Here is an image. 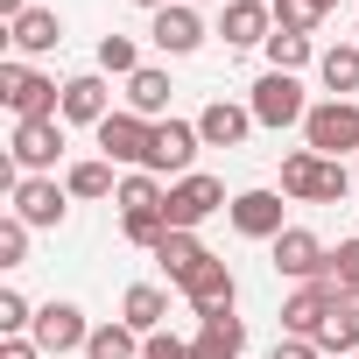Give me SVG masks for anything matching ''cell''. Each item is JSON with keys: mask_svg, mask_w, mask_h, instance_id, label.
I'll list each match as a JSON object with an SVG mask.
<instances>
[{"mask_svg": "<svg viewBox=\"0 0 359 359\" xmlns=\"http://www.w3.org/2000/svg\"><path fill=\"white\" fill-rule=\"evenodd\" d=\"M226 219H233L240 240H282V233H289V226H282V191H240V198L226 205Z\"/></svg>", "mask_w": 359, "mask_h": 359, "instance_id": "obj_10", "label": "cell"}, {"mask_svg": "<svg viewBox=\"0 0 359 359\" xmlns=\"http://www.w3.org/2000/svg\"><path fill=\"white\" fill-rule=\"evenodd\" d=\"M155 50H169V57H191L198 43H205V22H198V8H191V0H169V8L155 15Z\"/></svg>", "mask_w": 359, "mask_h": 359, "instance_id": "obj_16", "label": "cell"}, {"mask_svg": "<svg viewBox=\"0 0 359 359\" xmlns=\"http://www.w3.org/2000/svg\"><path fill=\"white\" fill-rule=\"evenodd\" d=\"M205 148L198 120H155V148H148V176H191V155Z\"/></svg>", "mask_w": 359, "mask_h": 359, "instance_id": "obj_8", "label": "cell"}, {"mask_svg": "<svg viewBox=\"0 0 359 359\" xmlns=\"http://www.w3.org/2000/svg\"><path fill=\"white\" fill-rule=\"evenodd\" d=\"M275 359H317V338H282Z\"/></svg>", "mask_w": 359, "mask_h": 359, "instance_id": "obj_38", "label": "cell"}, {"mask_svg": "<svg viewBox=\"0 0 359 359\" xmlns=\"http://www.w3.org/2000/svg\"><path fill=\"white\" fill-rule=\"evenodd\" d=\"M8 198H15V219L22 226H64V198L71 191L57 184V176H22Z\"/></svg>", "mask_w": 359, "mask_h": 359, "instance_id": "obj_12", "label": "cell"}, {"mask_svg": "<svg viewBox=\"0 0 359 359\" xmlns=\"http://www.w3.org/2000/svg\"><path fill=\"white\" fill-rule=\"evenodd\" d=\"M0 359H43L36 338H0Z\"/></svg>", "mask_w": 359, "mask_h": 359, "instance_id": "obj_37", "label": "cell"}, {"mask_svg": "<svg viewBox=\"0 0 359 359\" xmlns=\"http://www.w3.org/2000/svg\"><path fill=\"white\" fill-rule=\"evenodd\" d=\"M268 8H275V29H289V36H310V29L324 22L317 0H268Z\"/></svg>", "mask_w": 359, "mask_h": 359, "instance_id": "obj_33", "label": "cell"}, {"mask_svg": "<svg viewBox=\"0 0 359 359\" xmlns=\"http://www.w3.org/2000/svg\"><path fill=\"white\" fill-rule=\"evenodd\" d=\"M261 50H268V71H289V78H296V71L317 57V50H310V36H289V29H275Z\"/></svg>", "mask_w": 359, "mask_h": 359, "instance_id": "obj_27", "label": "cell"}, {"mask_svg": "<svg viewBox=\"0 0 359 359\" xmlns=\"http://www.w3.org/2000/svg\"><path fill=\"white\" fill-rule=\"evenodd\" d=\"M0 15H8V22H22V15H29V0H0Z\"/></svg>", "mask_w": 359, "mask_h": 359, "instance_id": "obj_40", "label": "cell"}, {"mask_svg": "<svg viewBox=\"0 0 359 359\" xmlns=\"http://www.w3.org/2000/svg\"><path fill=\"white\" fill-rule=\"evenodd\" d=\"M317 78L331 85V99H345V92H359V43H331V50L317 57Z\"/></svg>", "mask_w": 359, "mask_h": 359, "instance_id": "obj_24", "label": "cell"}, {"mask_svg": "<svg viewBox=\"0 0 359 359\" xmlns=\"http://www.w3.org/2000/svg\"><path fill=\"white\" fill-rule=\"evenodd\" d=\"M317 352H359V303L338 289L331 296V310H324V324H317Z\"/></svg>", "mask_w": 359, "mask_h": 359, "instance_id": "obj_21", "label": "cell"}, {"mask_svg": "<svg viewBox=\"0 0 359 359\" xmlns=\"http://www.w3.org/2000/svg\"><path fill=\"white\" fill-rule=\"evenodd\" d=\"M191 359H240V352H233V345H219V338H205V331H198V345H191Z\"/></svg>", "mask_w": 359, "mask_h": 359, "instance_id": "obj_39", "label": "cell"}, {"mask_svg": "<svg viewBox=\"0 0 359 359\" xmlns=\"http://www.w3.org/2000/svg\"><path fill=\"white\" fill-rule=\"evenodd\" d=\"M134 8H148V15H162V8H169V0H134Z\"/></svg>", "mask_w": 359, "mask_h": 359, "instance_id": "obj_41", "label": "cell"}, {"mask_svg": "<svg viewBox=\"0 0 359 359\" xmlns=\"http://www.w3.org/2000/svg\"><path fill=\"white\" fill-rule=\"evenodd\" d=\"M233 198H226V184H219V176H176V184H169V198H162V219H169V233H198L212 212H226Z\"/></svg>", "mask_w": 359, "mask_h": 359, "instance_id": "obj_3", "label": "cell"}, {"mask_svg": "<svg viewBox=\"0 0 359 359\" xmlns=\"http://www.w3.org/2000/svg\"><path fill=\"white\" fill-rule=\"evenodd\" d=\"M198 134H205V148H240V141L254 134V113L233 106V99H212V106L198 113Z\"/></svg>", "mask_w": 359, "mask_h": 359, "instance_id": "obj_18", "label": "cell"}, {"mask_svg": "<svg viewBox=\"0 0 359 359\" xmlns=\"http://www.w3.org/2000/svg\"><path fill=\"white\" fill-rule=\"evenodd\" d=\"M85 359H141V331H127V324H99V331L85 338Z\"/></svg>", "mask_w": 359, "mask_h": 359, "instance_id": "obj_26", "label": "cell"}, {"mask_svg": "<svg viewBox=\"0 0 359 359\" xmlns=\"http://www.w3.org/2000/svg\"><path fill=\"white\" fill-rule=\"evenodd\" d=\"M317 8H324V15H331V8H338V0H317Z\"/></svg>", "mask_w": 359, "mask_h": 359, "instance_id": "obj_42", "label": "cell"}, {"mask_svg": "<svg viewBox=\"0 0 359 359\" xmlns=\"http://www.w3.org/2000/svg\"><path fill=\"white\" fill-rule=\"evenodd\" d=\"M169 71H155V64H141L134 78H127V113H141V120H162L169 113Z\"/></svg>", "mask_w": 359, "mask_h": 359, "instance_id": "obj_22", "label": "cell"}, {"mask_svg": "<svg viewBox=\"0 0 359 359\" xmlns=\"http://www.w3.org/2000/svg\"><path fill=\"white\" fill-rule=\"evenodd\" d=\"M64 155V120H15V141H8V162L22 176H50Z\"/></svg>", "mask_w": 359, "mask_h": 359, "instance_id": "obj_7", "label": "cell"}, {"mask_svg": "<svg viewBox=\"0 0 359 359\" xmlns=\"http://www.w3.org/2000/svg\"><path fill=\"white\" fill-rule=\"evenodd\" d=\"M8 43H15L22 57H43V50H57V43H64V22H57V8H29L22 22H8Z\"/></svg>", "mask_w": 359, "mask_h": 359, "instance_id": "obj_19", "label": "cell"}, {"mask_svg": "<svg viewBox=\"0 0 359 359\" xmlns=\"http://www.w3.org/2000/svg\"><path fill=\"white\" fill-rule=\"evenodd\" d=\"M191 8H212V0H191Z\"/></svg>", "mask_w": 359, "mask_h": 359, "instance_id": "obj_43", "label": "cell"}, {"mask_svg": "<svg viewBox=\"0 0 359 359\" xmlns=\"http://www.w3.org/2000/svg\"><path fill=\"white\" fill-rule=\"evenodd\" d=\"M303 141L317 148V155H359V106L352 99H324V106H310V120H303Z\"/></svg>", "mask_w": 359, "mask_h": 359, "instance_id": "obj_4", "label": "cell"}, {"mask_svg": "<svg viewBox=\"0 0 359 359\" xmlns=\"http://www.w3.org/2000/svg\"><path fill=\"white\" fill-rule=\"evenodd\" d=\"M282 191L303 198V205H345L352 169L331 162V155H317V148H296V155H282Z\"/></svg>", "mask_w": 359, "mask_h": 359, "instance_id": "obj_1", "label": "cell"}, {"mask_svg": "<svg viewBox=\"0 0 359 359\" xmlns=\"http://www.w3.org/2000/svg\"><path fill=\"white\" fill-rule=\"evenodd\" d=\"M233 296H240V282H233V268H226L219 254H212V261H205V268L184 282V303H191L198 317H219V310H233Z\"/></svg>", "mask_w": 359, "mask_h": 359, "instance_id": "obj_15", "label": "cell"}, {"mask_svg": "<svg viewBox=\"0 0 359 359\" xmlns=\"http://www.w3.org/2000/svg\"><path fill=\"white\" fill-rule=\"evenodd\" d=\"M331 282H303L289 303H282V338H317V324H324V310H331Z\"/></svg>", "mask_w": 359, "mask_h": 359, "instance_id": "obj_17", "label": "cell"}, {"mask_svg": "<svg viewBox=\"0 0 359 359\" xmlns=\"http://www.w3.org/2000/svg\"><path fill=\"white\" fill-rule=\"evenodd\" d=\"M324 282H331V289H345V296H359V240H338V247H331Z\"/></svg>", "mask_w": 359, "mask_h": 359, "instance_id": "obj_31", "label": "cell"}, {"mask_svg": "<svg viewBox=\"0 0 359 359\" xmlns=\"http://www.w3.org/2000/svg\"><path fill=\"white\" fill-rule=\"evenodd\" d=\"M247 113H254V127H303V120H310V99H303V85H296L289 71H268V78L254 85Z\"/></svg>", "mask_w": 359, "mask_h": 359, "instance_id": "obj_5", "label": "cell"}, {"mask_svg": "<svg viewBox=\"0 0 359 359\" xmlns=\"http://www.w3.org/2000/svg\"><path fill=\"white\" fill-rule=\"evenodd\" d=\"M120 233H127V247H148V254H155V247L169 240V219H162V212H120Z\"/></svg>", "mask_w": 359, "mask_h": 359, "instance_id": "obj_30", "label": "cell"}, {"mask_svg": "<svg viewBox=\"0 0 359 359\" xmlns=\"http://www.w3.org/2000/svg\"><path fill=\"white\" fill-rule=\"evenodd\" d=\"M198 324H205V338H219V345H233V352L247 345V324H240L233 310H219V317H198Z\"/></svg>", "mask_w": 359, "mask_h": 359, "instance_id": "obj_35", "label": "cell"}, {"mask_svg": "<svg viewBox=\"0 0 359 359\" xmlns=\"http://www.w3.org/2000/svg\"><path fill=\"white\" fill-rule=\"evenodd\" d=\"M92 134H99V155H106V162H134V169H148L155 120H141V113H127V106H120V113H106Z\"/></svg>", "mask_w": 359, "mask_h": 359, "instance_id": "obj_6", "label": "cell"}, {"mask_svg": "<svg viewBox=\"0 0 359 359\" xmlns=\"http://www.w3.org/2000/svg\"><path fill=\"white\" fill-rule=\"evenodd\" d=\"M219 36H226V50H254V43L275 36V8H268V0H226Z\"/></svg>", "mask_w": 359, "mask_h": 359, "instance_id": "obj_13", "label": "cell"}, {"mask_svg": "<svg viewBox=\"0 0 359 359\" xmlns=\"http://www.w3.org/2000/svg\"><path fill=\"white\" fill-rule=\"evenodd\" d=\"M275 247V275H289V282H324V261H331V247L310 233V226H289L282 240H268Z\"/></svg>", "mask_w": 359, "mask_h": 359, "instance_id": "obj_9", "label": "cell"}, {"mask_svg": "<svg viewBox=\"0 0 359 359\" xmlns=\"http://www.w3.org/2000/svg\"><path fill=\"white\" fill-rule=\"evenodd\" d=\"M352 303H359V296H352Z\"/></svg>", "mask_w": 359, "mask_h": 359, "instance_id": "obj_45", "label": "cell"}, {"mask_svg": "<svg viewBox=\"0 0 359 359\" xmlns=\"http://www.w3.org/2000/svg\"><path fill=\"white\" fill-rule=\"evenodd\" d=\"M29 233H36V226H22L15 212L0 219V268H22V261H29Z\"/></svg>", "mask_w": 359, "mask_h": 359, "instance_id": "obj_34", "label": "cell"}, {"mask_svg": "<svg viewBox=\"0 0 359 359\" xmlns=\"http://www.w3.org/2000/svg\"><path fill=\"white\" fill-rule=\"evenodd\" d=\"M106 113H113V85H106V71H78V78H64V120L99 127Z\"/></svg>", "mask_w": 359, "mask_h": 359, "instance_id": "obj_14", "label": "cell"}, {"mask_svg": "<svg viewBox=\"0 0 359 359\" xmlns=\"http://www.w3.org/2000/svg\"><path fill=\"white\" fill-rule=\"evenodd\" d=\"M64 191H71V198H120V184H113V162H106V155H92V162H71Z\"/></svg>", "mask_w": 359, "mask_h": 359, "instance_id": "obj_25", "label": "cell"}, {"mask_svg": "<svg viewBox=\"0 0 359 359\" xmlns=\"http://www.w3.org/2000/svg\"><path fill=\"white\" fill-rule=\"evenodd\" d=\"M43 352H85V338H92V324H85V310L78 303H43L36 310V331H29Z\"/></svg>", "mask_w": 359, "mask_h": 359, "instance_id": "obj_11", "label": "cell"}, {"mask_svg": "<svg viewBox=\"0 0 359 359\" xmlns=\"http://www.w3.org/2000/svg\"><path fill=\"white\" fill-rule=\"evenodd\" d=\"M162 317H169V296H162L155 282H134V289L120 296V324H127V331L155 338V331H162Z\"/></svg>", "mask_w": 359, "mask_h": 359, "instance_id": "obj_20", "label": "cell"}, {"mask_svg": "<svg viewBox=\"0 0 359 359\" xmlns=\"http://www.w3.org/2000/svg\"><path fill=\"white\" fill-rule=\"evenodd\" d=\"M141 359H191V345L176 331H155V338H141Z\"/></svg>", "mask_w": 359, "mask_h": 359, "instance_id": "obj_36", "label": "cell"}, {"mask_svg": "<svg viewBox=\"0 0 359 359\" xmlns=\"http://www.w3.org/2000/svg\"><path fill=\"white\" fill-rule=\"evenodd\" d=\"M352 359H359V352H352Z\"/></svg>", "mask_w": 359, "mask_h": 359, "instance_id": "obj_46", "label": "cell"}, {"mask_svg": "<svg viewBox=\"0 0 359 359\" xmlns=\"http://www.w3.org/2000/svg\"><path fill=\"white\" fill-rule=\"evenodd\" d=\"M155 261H162V275H169L176 289H184V282H191V275H198V268H205L212 254L198 247V233H169V240L155 247Z\"/></svg>", "mask_w": 359, "mask_h": 359, "instance_id": "obj_23", "label": "cell"}, {"mask_svg": "<svg viewBox=\"0 0 359 359\" xmlns=\"http://www.w3.org/2000/svg\"><path fill=\"white\" fill-rule=\"evenodd\" d=\"M99 71H106V78H134V71H141L134 36H99Z\"/></svg>", "mask_w": 359, "mask_h": 359, "instance_id": "obj_29", "label": "cell"}, {"mask_svg": "<svg viewBox=\"0 0 359 359\" xmlns=\"http://www.w3.org/2000/svg\"><path fill=\"white\" fill-rule=\"evenodd\" d=\"M0 99L15 106V120H64V85L43 78V71H29L22 57L0 64Z\"/></svg>", "mask_w": 359, "mask_h": 359, "instance_id": "obj_2", "label": "cell"}, {"mask_svg": "<svg viewBox=\"0 0 359 359\" xmlns=\"http://www.w3.org/2000/svg\"><path fill=\"white\" fill-rule=\"evenodd\" d=\"M352 43H359V29H352Z\"/></svg>", "mask_w": 359, "mask_h": 359, "instance_id": "obj_44", "label": "cell"}, {"mask_svg": "<svg viewBox=\"0 0 359 359\" xmlns=\"http://www.w3.org/2000/svg\"><path fill=\"white\" fill-rule=\"evenodd\" d=\"M36 331V303L22 289H0V338H29Z\"/></svg>", "mask_w": 359, "mask_h": 359, "instance_id": "obj_32", "label": "cell"}, {"mask_svg": "<svg viewBox=\"0 0 359 359\" xmlns=\"http://www.w3.org/2000/svg\"><path fill=\"white\" fill-rule=\"evenodd\" d=\"M162 198H169V191L155 184V176L134 169V176H120V198H113V205H120V212H162Z\"/></svg>", "mask_w": 359, "mask_h": 359, "instance_id": "obj_28", "label": "cell"}]
</instances>
